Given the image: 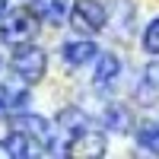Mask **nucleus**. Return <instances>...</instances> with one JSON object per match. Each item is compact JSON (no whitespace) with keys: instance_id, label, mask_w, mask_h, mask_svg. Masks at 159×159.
<instances>
[{"instance_id":"f257e3e1","label":"nucleus","mask_w":159,"mask_h":159,"mask_svg":"<svg viewBox=\"0 0 159 159\" xmlns=\"http://www.w3.org/2000/svg\"><path fill=\"white\" fill-rule=\"evenodd\" d=\"M10 67L16 70L25 83H38V80L45 76V67H48V57H45V51L42 48H35V45H16L13 48V57H10Z\"/></svg>"},{"instance_id":"423d86ee","label":"nucleus","mask_w":159,"mask_h":159,"mask_svg":"<svg viewBox=\"0 0 159 159\" xmlns=\"http://www.w3.org/2000/svg\"><path fill=\"white\" fill-rule=\"evenodd\" d=\"M48 147L45 143H38L32 134H25V130H19V127H13L10 130V137H3V153L7 156H42Z\"/></svg>"},{"instance_id":"f03ea898","label":"nucleus","mask_w":159,"mask_h":159,"mask_svg":"<svg viewBox=\"0 0 159 159\" xmlns=\"http://www.w3.org/2000/svg\"><path fill=\"white\" fill-rule=\"evenodd\" d=\"M70 25H73V32H80V35H99L102 25H105L102 3H96V0H73Z\"/></svg>"},{"instance_id":"20e7f679","label":"nucleus","mask_w":159,"mask_h":159,"mask_svg":"<svg viewBox=\"0 0 159 159\" xmlns=\"http://www.w3.org/2000/svg\"><path fill=\"white\" fill-rule=\"evenodd\" d=\"M89 127H96L92 124V118L86 115V111H80V108H64L61 115H57V147H54V153L64 147V143H70L76 134H83V130H89Z\"/></svg>"},{"instance_id":"f3484780","label":"nucleus","mask_w":159,"mask_h":159,"mask_svg":"<svg viewBox=\"0 0 159 159\" xmlns=\"http://www.w3.org/2000/svg\"><path fill=\"white\" fill-rule=\"evenodd\" d=\"M0 70H3V64H0Z\"/></svg>"},{"instance_id":"0eeeda50","label":"nucleus","mask_w":159,"mask_h":159,"mask_svg":"<svg viewBox=\"0 0 159 159\" xmlns=\"http://www.w3.org/2000/svg\"><path fill=\"white\" fill-rule=\"evenodd\" d=\"M73 3L70 0H32V13L48 25H64L70 19Z\"/></svg>"},{"instance_id":"9b49d317","label":"nucleus","mask_w":159,"mask_h":159,"mask_svg":"<svg viewBox=\"0 0 159 159\" xmlns=\"http://www.w3.org/2000/svg\"><path fill=\"white\" fill-rule=\"evenodd\" d=\"M118 73H121V61H118L115 54H99L92 83H96V89H108L115 80H118Z\"/></svg>"},{"instance_id":"f8f14e48","label":"nucleus","mask_w":159,"mask_h":159,"mask_svg":"<svg viewBox=\"0 0 159 159\" xmlns=\"http://www.w3.org/2000/svg\"><path fill=\"white\" fill-rule=\"evenodd\" d=\"M96 57H99L96 42H70V45H64V64H70V67H83V64L96 61Z\"/></svg>"},{"instance_id":"7ed1b4c3","label":"nucleus","mask_w":159,"mask_h":159,"mask_svg":"<svg viewBox=\"0 0 159 159\" xmlns=\"http://www.w3.org/2000/svg\"><path fill=\"white\" fill-rule=\"evenodd\" d=\"M35 13H25V10H16L0 22V38L10 45H25L29 38L35 35Z\"/></svg>"},{"instance_id":"1a4fd4ad","label":"nucleus","mask_w":159,"mask_h":159,"mask_svg":"<svg viewBox=\"0 0 159 159\" xmlns=\"http://www.w3.org/2000/svg\"><path fill=\"white\" fill-rule=\"evenodd\" d=\"M25 102H29V92H25V86L0 83V118L22 111V108H25Z\"/></svg>"},{"instance_id":"dca6fc26","label":"nucleus","mask_w":159,"mask_h":159,"mask_svg":"<svg viewBox=\"0 0 159 159\" xmlns=\"http://www.w3.org/2000/svg\"><path fill=\"white\" fill-rule=\"evenodd\" d=\"M3 10H7V0H0V16H3Z\"/></svg>"},{"instance_id":"4468645a","label":"nucleus","mask_w":159,"mask_h":159,"mask_svg":"<svg viewBox=\"0 0 159 159\" xmlns=\"http://www.w3.org/2000/svg\"><path fill=\"white\" fill-rule=\"evenodd\" d=\"M137 143H140L143 150H150V153H159V124L143 121L137 127Z\"/></svg>"},{"instance_id":"ddd939ff","label":"nucleus","mask_w":159,"mask_h":159,"mask_svg":"<svg viewBox=\"0 0 159 159\" xmlns=\"http://www.w3.org/2000/svg\"><path fill=\"white\" fill-rule=\"evenodd\" d=\"M102 124L108 130H118V134H124V130H130V115L121 108V105H108V108L102 111Z\"/></svg>"},{"instance_id":"6e6552de","label":"nucleus","mask_w":159,"mask_h":159,"mask_svg":"<svg viewBox=\"0 0 159 159\" xmlns=\"http://www.w3.org/2000/svg\"><path fill=\"white\" fill-rule=\"evenodd\" d=\"M13 127L32 134L38 143H45L48 150H51V143H54V137H51V124L45 121V118H38V115H13Z\"/></svg>"},{"instance_id":"9d476101","label":"nucleus","mask_w":159,"mask_h":159,"mask_svg":"<svg viewBox=\"0 0 159 159\" xmlns=\"http://www.w3.org/2000/svg\"><path fill=\"white\" fill-rule=\"evenodd\" d=\"M137 102L143 105H156L159 102V61H153L140 76V86H137Z\"/></svg>"},{"instance_id":"39448f33","label":"nucleus","mask_w":159,"mask_h":159,"mask_svg":"<svg viewBox=\"0 0 159 159\" xmlns=\"http://www.w3.org/2000/svg\"><path fill=\"white\" fill-rule=\"evenodd\" d=\"M61 156H102L105 153V140L96 127L83 130V134H76L70 143H64V147L57 150Z\"/></svg>"},{"instance_id":"2eb2a0df","label":"nucleus","mask_w":159,"mask_h":159,"mask_svg":"<svg viewBox=\"0 0 159 159\" xmlns=\"http://www.w3.org/2000/svg\"><path fill=\"white\" fill-rule=\"evenodd\" d=\"M143 48L150 54H159V19H153L147 29H143Z\"/></svg>"}]
</instances>
